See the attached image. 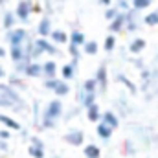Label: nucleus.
<instances>
[{
	"label": "nucleus",
	"mask_w": 158,
	"mask_h": 158,
	"mask_svg": "<svg viewBox=\"0 0 158 158\" xmlns=\"http://www.w3.org/2000/svg\"><path fill=\"white\" fill-rule=\"evenodd\" d=\"M33 42H35V46H39L40 50H42V53L57 55V48H55L52 42H48V40H46V37H39V39H35Z\"/></svg>",
	"instance_id": "9d476101"
},
{
	"label": "nucleus",
	"mask_w": 158,
	"mask_h": 158,
	"mask_svg": "<svg viewBox=\"0 0 158 158\" xmlns=\"http://www.w3.org/2000/svg\"><path fill=\"white\" fill-rule=\"evenodd\" d=\"M40 127H42V129H53V127H55V119H52V118H46V116H42V121H40Z\"/></svg>",
	"instance_id": "72a5a7b5"
},
{
	"label": "nucleus",
	"mask_w": 158,
	"mask_h": 158,
	"mask_svg": "<svg viewBox=\"0 0 158 158\" xmlns=\"http://www.w3.org/2000/svg\"><path fill=\"white\" fill-rule=\"evenodd\" d=\"M15 24H17V15H15L13 11H6V15H4V20H2V26H4V30L7 31V30L15 28Z\"/></svg>",
	"instance_id": "f3484780"
},
{
	"label": "nucleus",
	"mask_w": 158,
	"mask_h": 158,
	"mask_svg": "<svg viewBox=\"0 0 158 158\" xmlns=\"http://www.w3.org/2000/svg\"><path fill=\"white\" fill-rule=\"evenodd\" d=\"M0 107H9V109H11V107H15V105H13V103H11V101H9L6 96L0 92Z\"/></svg>",
	"instance_id": "c9c22d12"
},
{
	"label": "nucleus",
	"mask_w": 158,
	"mask_h": 158,
	"mask_svg": "<svg viewBox=\"0 0 158 158\" xmlns=\"http://www.w3.org/2000/svg\"><path fill=\"white\" fill-rule=\"evenodd\" d=\"M118 13H119L118 7H110V6H107V9H105V19H107V20H112Z\"/></svg>",
	"instance_id": "473e14b6"
},
{
	"label": "nucleus",
	"mask_w": 158,
	"mask_h": 158,
	"mask_svg": "<svg viewBox=\"0 0 158 158\" xmlns=\"http://www.w3.org/2000/svg\"><path fill=\"white\" fill-rule=\"evenodd\" d=\"M0 123H4L6 129H9V131H22V125H20L17 119L9 118V116H6V114H0Z\"/></svg>",
	"instance_id": "2eb2a0df"
},
{
	"label": "nucleus",
	"mask_w": 158,
	"mask_h": 158,
	"mask_svg": "<svg viewBox=\"0 0 158 158\" xmlns=\"http://www.w3.org/2000/svg\"><path fill=\"white\" fill-rule=\"evenodd\" d=\"M103 6H112V0H99Z\"/></svg>",
	"instance_id": "79ce46f5"
},
{
	"label": "nucleus",
	"mask_w": 158,
	"mask_h": 158,
	"mask_svg": "<svg viewBox=\"0 0 158 158\" xmlns=\"http://www.w3.org/2000/svg\"><path fill=\"white\" fill-rule=\"evenodd\" d=\"M112 127L110 125H107L105 121H101V123H98V127H96V132H98V136L101 138V140H105V142H109L110 138H112Z\"/></svg>",
	"instance_id": "9b49d317"
},
{
	"label": "nucleus",
	"mask_w": 158,
	"mask_h": 158,
	"mask_svg": "<svg viewBox=\"0 0 158 158\" xmlns=\"http://www.w3.org/2000/svg\"><path fill=\"white\" fill-rule=\"evenodd\" d=\"M151 2L153 0H132V6H134L136 11H140V9H147L151 6Z\"/></svg>",
	"instance_id": "c85d7f7f"
},
{
	"label": "nucleus",
	"mask_w": 158,
	"mask_h": 158,
	"mask_svg": "<svg viewBox=\"0 0 158 158\" xmlns=\"http://www.w3.org/2000/svg\"><path fill=\"white\" fill-rule=\"evenodd\" d=\"M61 114H63V103H61L59 99H52V101L46 105V109H44V116H46V118L57 119Z\"/></svg>",
	"instance_id": "7ed1b4c3"
},
{
	"label": "nucleus",
	"mask_w": 158,
	"mask_h": 158,
	"mask_svg": "<svg viewBox=\"0 0 158 158\" xmlns=\"http://www.w3.org/2000/svg\"><path fill=\"white\" fill-rule=\"evenodd\" d=\"M0 57H6V48L0 46Z\"/></svg>",
	"instance_id": "c03bdc74"
},
{
	"label": "nucleus",
	"mask_w": 158,
	"mask_h": 158,
	"mask_svg": "<svg viewBox=\"0 0 158 158\" xmlns=\"http://www.w3.org/2000/svg\"><path fill=\"white\" fill-rule=\"evenodd\" d=\"M63 140H64L66 143L74 145V147H79V145H83V142H85V134H83L81 131H68V132L63 136Z\"/></svg>",
	"instance_id": "0eeeda50"
},
{
	"label": "nucleus",
	"mask_w": 158,
	"mask_h": 158,
	"mask_svg": "<svg viewBox=\"0 0 158 158\" xmlns=\"http://www.w3.org/2000/svg\"><path fill=\"white\" fill-rule=\"evenodd\" d=\"M101 121H105V123H107V125H110L112 129H118V125H119L118 116H116L112 110H107V112H103V114H101Z\"/></svg>",
	"instance_id": "dca6fc26"
},
{
	"label": "nucleus",
	"mask_w": 158,
	"mask_h": 158,
	"mask_svg": "<svg viewBox=\"0 0 158 158\" xmlns=\"http://www.w3.org/2000/svg\"><path fill=\"white\" fill-rule=\"evenodd\" d=\"M15 15H17L19 20L28 22V19H30V15H31V2H28V0H20L19 6H17V9H15Z\"/></svg>",
	"instance_id": "20e7f679"
},
{
	"label": "nucleus",
	"mask_w": 158,
	"mask_h": 158,
	"mask_svg": "<svg viewBox=\"0 0 158 158\" xmlns=\"http://www.w3.org/2000/svg\"><path fill=\"white\" fill-rule=\"evenodd\" d=\"M0 138L7 142V140H9V131H6V129H2V131H0Z\"/></svg>",
	"instance_id": "ea45409f"
},
{
	"label": "nucleus",
	"mask_w": 158,
	"mask_h": 158,
	"mask_svg": "<svg viewBox=\"0 0 158 158\" xmlns=\"http://www.w3.org/2000/svg\"><path fill=\"white\" fill-rule=\"evenodd\" d=\"M77 101L83 105V107H88L92 103H96V92H88L81 86V90L77 92Z\"/></svg>",
	"instance_id": "1a4fd4ad"
},
{
	"label": "nucleus",
	"mask_w": 158,
	"mask_h": 158,
	"mask_svg": "<svg viewBox=\"0 0 158 158\" xmlns=\"http://www.w3.org/2000/svg\"><path fill=\"white\" fill-rule=\"evenodd\" d=\"M59 81H61V79H57L55 76H53V77H46V79H44V86H46V88H50V90H53V88L59 85Z\"/></svg>",
	"instance_id": "2f4dec72"
},
{
	"label": "nucleus",
	"mask_w": 158,
	"mask_h": 158,
	"mask_svg": "<svg viewBox=\"0 0 158 158\" xmlns=\"http://www.w3.org/2000/svg\"><path fill=\"white\" fill-rule=\"evenodd\" d=\"M40 74H42V64L35 63V61H30L28 66H26V70H24V76H28V77H39Z\"/></svg>",
	"instance_id": "f8f14e48"
},
{
	"label": "nucleus",
	"mask_w": 158,
	"mask_h": 158,
	"mask_svg": "<svg viewBox=\"0 0 158 158\" xmlns=\"http://www.w3.org/2000/svg\"><path fill=\"white\" fill-rule=\"evenodd\" d=\"M0 92H2L15 107H24V99H22L20 94L15 90V86H11L9 83H0Z\"/></svg>",
	"instance_id": "f257e3e1"
},
{
	"label": "nucleus",
	"mask_w": 158,
	"mask_h": 158,
	"mask_svg": "<svg viewBox=\"0 0 158 158\" xmlns=\"http://www.w3.org/2000/svg\"><path fill=\"white\" fill-rule=\"evenodd\" d=\"M118 9H123V11H129V4L125 0H119L118 2Z\"/></svg>",
	"instance_id": "58836bf2"
},
{
	"label": "nucleus",
	"mask_w": 158,
	"mask_h": 158,
	"mask_svg": "<svg viewBox=\"0 0 158 158\" xmlns=\"http://www.w3.org/2000/svg\"><path fill=\"white\" fill-rule=\"evenodd\" d=\"M85 156L86 158H99L101 156V153H99V147L98 145H94V143H88L86 147H85Z\"/></svg>",
	"instance_id": "4be33fe9"
},
{
	"label": "nucleus",
	"mask_w": 158,
	"mask_h": 158,
	"mask_svg": "<svg viewBox=\"0 0 158 158\" xmlns=\"http://www.w3.org/2000/svg\"><path fill=\"white\" fill-rule=\"evenodd\" d=\"M9 85H11V86H20V88H26V85H24L22 81H19V77H15V76L11 77V81H9Z\"/></svg>",
	"instance_id": "e433bc0d"
},
{
	"label": "nucleus",
	"mask_w": 158,
	"mask_h": 158,
	"mask_svg": "<svg viewBox=\"0 0 158 158\" xmlns=\"http://www.w3.org/2000/svg\"><path fill=\"white\" fill-rule=\"evenodd\" d=\"M6 39L9 42V46H15V44H24L28 39V31L24 28H11L7 30V35Z\"/></svg>",
	"instance_id": "f03ea898"
},
{
	"label": "nucleus",
	"mask_w": 158,
	"mask_h": 158,
	"mask_svg": "<svg viewBox=\"0 0 158 158\" xmlns=\"http://www.w3.org/2000/svg\"><path fill=\"white\" fill-rule=\"evenodd\" d=\"M4 2H7V0H0V4H4Z\"/></svg>",
	"instance_id": "a18cd8bd"
},
{
	"label": "nucleus",
	"mask_w": 158,
	"mask_h": 158,
	"mask_svg": "<svg viewBox=\"0 0 158 158\" xmlns=\"http://www.w3.org/2000/svg\"><path fill=\"white\" fill-rule=\"evenodd\" d=\"M4 77H6V70L0 66V79H4Z\"/></svg>",
	"instance_id": "37998d69"
},
{
	"label": "nucleus",
	"mask_w": 158,
	"mask_h": 158,
	"mask_svg": "<svg viewBox=\"0 0 158 158\" xmlns=\"http://www.w3.org/2000/svg\"><path fill=\"white\" fill-rule=\"evenodd\" d=\"M105 52H112L114 50V46H116V37L114 35H109L107 39H105Z\"/></svg>",
	"instance_id": "7c9ffc66"
},
{
	"label": "nucleus",
	"mask_w": 158,
	"mask_h": 158,
	"mask_svg": "<svg viewBox=\"0 0 158 158\" xmlns=\"http://www.w3.org/2000/svg\"><path fill=\"white\" fill-rule=\"evenodd\" d=\"M143 22H145L147 26H156V24H158V11H155V13H149V15H145Z\"/></svg>",
	"instance_id": "c756f323"
},
{
	"label": "nucleus",
	"mask_w": 158,
	"mask_h": 158,
	"mask_svg": "<svg viewBox=\"0 0 158 158\" xmlns=\"http://www.w3.org/2000/svg\"><path fill=\"white\" fill-rule=\"evenodd\" d=\"M118 79H119V83H123V85H125V86H127L131 92H136V86H134V85H132V83H131V81H129L127 77H125V76H121V74H119Z\"/></svg>",
	"instance_id": "f704fd0d"
},
{
	"label": "nucleus",
	"mask_w": 158,
	"mask_h": 158,
	"mask_svg": "<svg viewBox=\"0 0 158 158\" xmlns=\"http://www.w3.org/2000/svg\"><path fill=\"white\" fill-rule=\"evenodd\" d=\"M68 40H70L72 44H76V46H83V44L86 42V39H85V33H83V31H77V30L70 33Z\"/></svg>",
	"instance_id": "412c9836"
},
{
	"label": "nucleus",
	"mask_w": 158,
	"mask_h": 158,
	"mask_svg": "<svg viewBox=\"0 0 158 158\" xmlns=\"http://www.w3.org/2000/svg\"><path fill=\"white\" fill-rule=\"evenodd\" d=\"M86 118H88V121H92V123H98L101 119V112H99L98 103H92V105L86 107Z\"/></svg>",
	"instance_id": "ddd939ff"
},
{
	"label": "nucleus",
	"mask_w": 158,
	"mask_h": 158,
	"mask_svg": "<svg viewBox=\"0 0 158 158\" xmlns=\"http://www.w3.org/2000/svg\"><path fill=\"white\" fill-rule=\"evenodd\" d=\"M81 48H83V52H85L86 55H96V53H98V44H96L94 40H86Z\"/></svg>",
	"instance_id": "393cba45"
},
{
	"label": "nucleus",
	"mask_w": 158,
	"mask_h": 158,
	"mask_svg": "<svg viewBox=\"0 0 158 158\" xmlns=\"http://www.w3.org/2000/svg\"><path fill=\"white\" fill-rule=\"evenodd\" d=\"M28 155H30L31 158H44V147H39V145L30 143V147H28Z\"/></svg>",
	"instance_id": "b1692460"
},
{
	"label": "nucleus",
	"mask_w": 158,
	"mask_h": 158,
	"mask_svg": "<svg viewBox=\"0 0 158 158\" xmlns=\"http://www.w3.org/2000/svg\"><path fill=\"white\" fill-rule=\"evenodd\" d=\"M37 31H39L40 37H50V33H52V20H50L48 17H44V19L39 22Z\"/></svg>",
	"instance_id": "4468645a"
},
{
	"label": "nucleus",
	"mask_w": 158,
	"mask_h": 158,
	"mask_svg": "<svg viewBox=\"0 0 158 158\" xmlns=\"http://www.w3.org/2000/svg\"><path fill=\"white\" fill-rule=\"evenodd\" d=\"M50 37L53 39V42H59V44H64V42L68 40V35H66L64 31H61V30H52Z\"/></svg>",
	"instance_id": "5701e85b"
},
{
	"label": "nucleus",
	"mask_w": 158,
	"mask_h": 158,
	"mask_svg": "<svg viewBox=\"0 0 158 158\" xmlns=\"http://www.w3.org/2000/svg\"><path fill=\"white\" fill-rule=\"evenodd\" d=\"M53 92H55V96L63 98V96H66V94L70 92V86H68V85H66V83H64V81L61 79V81H59V85H57V86L53 88Z\"/></svg>",
	"instance_id": "a878e982"
},
{
	"label": "nucleus",
	"mask_w": 158,
	"mask_h": 158,
	"mask_svg": "<svg viewBox=\"0 0 158 158\" xmlns=\"http://www.w3.org/2000/svg\"><path fill=\"white\" fill-rule=\"evenodd\" d=\"M9 57L13 59V63L30 59L28 53H26V46H24V44H15V46H11V48H9ZM30 61H33V59H30Z\"/></svg>",
	"instance_id": "39448f33"
},
{
	"label": "nucleus",
	"mask_w": 158,
	"mask_h": 158,
	"mask_svg": "<svg viewBox=\"0 0 158 158\" xmlns=\"http://www.w3.org/2000/svg\"><path fill=\"white\" fill-rule=\"evenodd\" d=\"M74 72H76V66H72V64H64V66L61 68L63 79H72L74 77Z\"/></svg>",
	"instance_id": "bb28decb"
},
{
	"label": "nucleus",
	"mask_w": 158,
	"mask_h": 158,
	"mask_svg": "<svg viewBox=\"0 0 158 158\" xmlns=\"http://www.w3.org/2000/svg\"><path fill=\"white\" fill-rule=\"evenodd\" d=\"M127 13V20H125V30L127 31H134L136 28H138V22H136V19H134V11H125Z\"/></svg>",
	"instance_id": "aec40b11"
},
{
	"label": "nucleus",
	"mask_w": 158,
	"mask_h": 158,
	"mask_svg": "<svg viewBox=\"0 0 158 158\" xmlns=\"http://www.w3.org/2000/svg\"><path fill=\"white\" fill-rule=\"evenodd\" d=\"M125 20H127V13L123 11H119L118 15L110 20V24H109V30L112 31V33H118V31H121V30H125Z\"/></svg>",
	"instance_id": "6e6552de"
},
{
	"label": "nucleus",
	"mask_w": 158,
	"mask_h": 158,
	"mask_svg": "<svg viewBox=\"0 0 158 158\" xmlns=\"http://www.w3.org/2000/svg\"><path fill=\"white\" fill-rule=\"evenodd\" d=\"M70 55L72 57H79V46L72 44V42H70Z\"/></svg>",
	"instance_id": "4c0bfd02"
},
{
	"label": "nucleus",
	"mask_w": 158,
	"mask_h": 158,
	"mask_svg": "<svg viewBox=\"0 0 158 158\" xmlns=\"http://www.w3.org/2000/svg\"><path fill=\"white\" fill-rule=\"evenodd\" d=\"M96 81H98V88H99V92L101 94H105L107 92V81H109V74H107V66H105V63L98 68V72H96Z\"/></svg>",
	"instance_id": "423d86ee"
},
{
	"label": "nucleus",
	"mask_w": 158,
	"mask_h": 158,
	"mask_svg": "<svg viewBox=\"0 0 158 158\" xmlns=\"http://www.w3.org/2000/svg\"><path fill=\"white\" fill-rule=\"evenodd\" d=\"M42 74H44L46 77H53V76L57 74V63H55V61H46V63H42Z\"/></svg>",
	"instance_id": "a211bd4d"
},
{
	"label": "nucleus",
	"mask_w": 158,
	"mask_h": 158,
	"mask_svg": "<svg viewBox=\"0 0 158 158\" xmlns=\"http://www.w3.org/2000/svg\"><path fill=\"white\" fill-rule=\"evenodd\" d=\"M143 48H145V39L138 37V39H134L132 42H131V46H129V52H131L132 55H136V53H140Z\"/></svg>",
	"instance_id": "6ab92c4d"
},
{
	"label": "nucleus",
	"mask_w": 158,
	"mask_h": 158,
	"mask_svg": "<svg viewBox=\"0 0 158 158\" xmlns=\"http://www.w3.org/2000/svg\"><path fill=\"white\" fill-rule=\"evenodd\" d=\"M83 88L88 90V92H96V90H98V81H96V77L86 79V81L83 83Z\"/></svg>",
	"instance_id": "cd10ccee"
},
{
	"label": "nucleus",
	"mask_w": 158,
	"mask_h": 158,
	"mask_svg": "<svg viewBox=\"0 0 158 158\" xmlns=\"http://www.w3.org/2000/svg\"><path fill=\"white\" fill-rule=\"evenodd\" d=\"M31 143H33V145H39V147H44V143L40 142L37 136H33V138H31Z\"/></svg>",
	"instance_id": "a19ab883"
}]
</instances>
